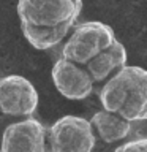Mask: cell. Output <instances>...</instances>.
<instances>
[{"label": "cell", "instance_id": "cell-1", "mask_svg": "<svg viewBox=\"0 0 147 152\" xmlns=\"http://www.w3.org/2000/svg\"><path fill=\"white\" fill-rule=\"evenodd\" d=\"M82 11V0H17L24 38L32 48L47 51L63 40Z\"/></svg>", "mask_w": 147, "mask_h": 152}, {"label": "cell", "instance_id": "cell-2", "mask_svg": "<svg viewBox=\"0 0 147 152\" xmlns=\"http://www.w3.org/2000/svg\"><path fill=\"white\" fill-rule=\"evenodd\" d=\"M98 97L103 109L130 122L147 121V70L136 65L122 66L106 79Z\"/></svg>", "mask_w": 147, "mask_h": 152}, {"label": "cell", "instance_id": "cell-3", "mask_svg": "<svg viewBox=\"0 0 147 152\" xmlns=\"http://www.w3.org/2000/svg\"><path fill=\"white\" fill-rule=\"evenodd\" d=\"M117 41L116 33L108 24L100 21L82 22L73 30L62 49V57L85 65L97 54Z\"/></svg>", "mask_w": 147, "mask_h": 152}, {"label": "cell", "instance_id": "cell-4", "mask_svg": "<svg viewBox=\"0 0 147 152\" xmlns=\"http://www.w3.org/2000/svg\"><path fill=\"white\" fill-rule=\"evenodd\" d=\"M92 122L79 116H63L47 130V152H93Z\"/></svg>", "mask_w": 147, "mask_h": 152}, {"label": "cell", "instance_id": "cell-5", "mask_svg": "<svg viewBox=\"0 0 147 152\" xmlns=\"http://www.w3.org/2000/svg\"><path fill=\"white\" fill-rule=\"evenodd\" d=\"M38 108V92L21 75L0 78V111L11 117H32Z\"/></svg>", "mask_w": 147, "mask_h": 152}, {"label": "cell", "instance_id": "cell-6", "mask_svg": "<svg viewBox=\"0 0 147 152\" xmlns=\"http://www.w3.org/2000/svg\"><path fill=\"white\" fill-rule=\"evenodd\" d=\"M51 76L57 92L73 102L85 100L93 90L95 81L89 70L84 65L65 57H60L54 64Z\"/></svg>", "mask_w": 147, "mask_h": 152}, {"label": "cell", "instance_id": "cell-7", "mask_svg": "<svg viewBox=\"0 0 147 152\" xmlns=\"http://www.w3.org/2000/svg\"><path fill=\"white\" fill-rule=\"evenodd\" d=\"M46 128L38 119L24 117L5 127L0 152H46Z\"/></svg>", "mask_w": 147, "mask_h": 152}, {"label": "cell", "instance_id": "cell-8", "mask_svg": "<svg viewBox=\"0 0 147 152\" xmlns=\"http://www.w3.org/2000/svg\"><path fill=\"white\" fill-rule=\"evenodd\" d=\"M127 64V49L120 41H116L112 46L106 48L100 54H97L92 60H89L84 66L92 75L95 83L109 79Z\"/></svg>", "mask_w": 147, "mask_h": 152}, {"label": "cell", "instance_id": "cell-9", "mask_svg": "<svg viewBox=\"0 0 147 152\" xmlns=\"http://www.w3.org/2000/svg\"><path fill=\"white\" fill-rule=\"evenodd\" d=\"M90 122H92L93 128L97 130L98 136L108 144L125 140L131 132L130 121H127L125 117L119 116L116 113L108 111V109L95 113L92 119H90Z\"/></svg>", "mask_w": 147, "mask_h": 152}, {"label": "cell", "instance_id": "cell-10", "mask_svg": "<svg viewBox=\"0 0 147 152\" xmlns=\"http://www.w3.org/2000/svg\"><path fill=\"white\" fill-rule=\"evenodd\" d=\"M114 152H147V138H136L120 144Z\"/></svg>", "mask_w": 147, "mask_h": 152}, {"label": "cell", "instance_id": "cell-11", "mask_svg": "<svg viewBox=\"0 0 147 152\" xmlns=\"http://www.w3.org/2000/svg\"><path fill=\"white\" fill-rule=\"evenodd\" d=\"M0 113H2V111H0Z\"/></svg>", "mask_w": 147, "mask_h": 152}]
</instances>
